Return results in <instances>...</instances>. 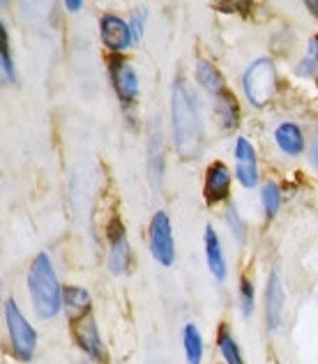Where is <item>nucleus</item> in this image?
Instances as JSON below:
<instances>
[{
  "label": "nucleus",
  "instance_id": "1",
  "mask_svg": "<svg viewBox=\"0 0 318 364\" xmlns=\"http://www.w3.org/2000/svg\"><path fill=\"white\" fill-rule=\"evenodd\" d=\"M171 127L176 152L182 159H198L203 155V120L198 113L194 90L187 83L176 81L171 90Z\"/></svg>",
  "mask_w": 318,
  "mask_h": 364
},
{
  "label": "nucleus",
  "instance_id": "2",
  "mask_svg": "<svg viewBox=\"0 0 318 364\" xmlns=\"http://www.w3.org/2000/svg\"><path fill=\"white\" fill-rule=\"evenodd\" d=\"M28 289H31L35 311L40 318L49 321L53 316H58V311H60V306H63L65 289H60V282H58V274L51 265V258L44 252L37 254L31 265Z\"/></svg>",
  "mask_w": 318,
  "mask_h": 364
},
{
  "label": "nucleus",
  "instance_id": "3",
  "mask_svg": "<svg viewBox=\"0 0 318 364\" xmlns=\"http://www.w3.org/2000/svg\"><path fill=\"white\" fill-rule=\"evenodd\" d=\"M243 88L254 107H265L277 90V70L270 58H258L243 76Z\"/></svg>",
  "mask_w": 318,
  "mask_h": 364
},
{
  "label": "nucleus",
  "instance_id": "4",
  "mask_svg": "<svg viewBox=\"0 0 318 364\" xmlns=\"http://www.w3.org/2000/svg\"><path fill=\"white\" fill-rule=\"evenodd\" d=\"M5 323L9 332V341H12L14 355L18 360H33L35 348H37V334L33 330V325L26 321V316L18 311V306L14 300L5 302Z\"/></svg>",
  "mask_w": 318,
  "mask_h": 364
},
{
  "label": "nucleus",
  "instance_id": "5",
  "mask_svg": "<svg viewBox=\"0 0 318 364\" xmlns=\"http://www.w3.org/2000/svg\"><path fill=\"white\" fill-rule=\"evenodd\" d=\"M150 252L161 267H171L176 261V247H173L171 219L166 213H155L150 222Z\"/></svg>",
  "mask_w": 318,
  "mask_h": 364
},
{
  "label": "nucleus",
  "instance_id": "6",
  "mask_svg": "<svg viewBox=\"0 0 318 364\" xmlns=\"http://www.w3.org/2000/svg\"><path fill=\"white\" fill-rule=\"evenodd\" d=\"M111 252H109V270L111 274H124L132 263V252L127 245V235H124V228L120 224V219H113L111 222Z\"/></svg>",
  "mask_w": 318,
  "mask_h": 364
},
{
  "label": "nucleus",
  "instance_id": "7",
  "mask_svg": "<svg viewBox=\"0 0 318 364\" xmlns=\"http://www.w3.org/2000/svg\"><path fill=\"white\" fill-rule=\"evenodd\" d=\"M111 79H113V88L118 92V97L129 104L137 100L139 95V76L134 72V67L122 60V58H113L111 60Z\"/></svg>",
  "mask_w": 318,
  "mask_h": 364
},
{
  "label": "nucleus",
  "instance_id": "8",
  "mask_svg": "<svg viewBox=\"0 0 318 364\" xmlns=\"http://www.w3.org/2000/svg\"><path fill=\"white\" fill-rule=\"evenodd\" d=\"M74 337H76V343L88 353L92 360H104L106 358V350H104V343L100 339V330H97V323L95 318L88 314L83 316L81 321L74 323Z\"/></svg>",
  "mask_w": 318,
  "mask_h": 364
},
{
  "label": "nucleus",
  "instance_id": "9",
  "mask_svg": "<svg viewBox=\"0 0 318 364\" xmlns=\"http://www.w3.org/2000/svg\"><path fill=\"white\" fill-rule=\"evenodd\" d=\"M102 42L109 46L111 51H122L134 42L132 26L124 23L120 16L104 14L102 16Z\"/></svg>",
  "mask_w": 318,
  "mask_h": 364
},
{
  "label": "nucleus",
  "instance_id": "10",
  "mask_svg": "<svg viewBox=\"0 0 318 364\" xmlns=\"http://www.w3.org/2000/svg\"><path fill=\"white\" fill-rule=\"evenodd\" d=\"M235 164H238V180L240 185L252 189L258 185V166H256V152H254V146L249 143L245 136L238 139L235 143Z\"/></svg>",
  "mask_w": 318,
  "mask_h": 364
},
{
  "label": "nucleus",
  "instance_id": "11",
  "mask_svg": "<svg viewBox=\"0 0 318 364\" xmlns=\"http://www.w3.org/2000/svg\"><path fill=\"white\" fill-rule=\"evenodd\" d=\"M282 311H284V286L279 274L272 272L267 277V289H265V316H267V328L277 330L282 323Z\"/></svg>",
  "mask_w": 318,
  "mask_h": 364
},
{
  "label": "nucleus",
  "instance_id": "12",
  "mask_svg": "<svg viewBox=\"0 0 318 364\" xmlns=\"http://www.w3.org/2000/svg\"><path fill=\"white\" fill-rule=\"evenodd\" d=\"M228 187H230V173L226 164L215 161L208 168V178H206V198L208 203H219L228 196Z\"/></svg>",
  "mask_w": 318,
  "mask_h": 364
},
{
  "label": "nucleus",
  "instance_id": "13",
  "mask_svg": "<svg viewBox=\"0 0 318 364\" xmlns=\"http://www.w3.org/2000/svg\"><path fill=\"white\" fill-rule=\"evenodd\" d=\"M63 306L72 321H81L90 314V295L81 286H67L63 293Z\"/></svg>",
  "mask_w": 318,
  "mask_h": 364
},
{
  "label": "nucleus",
  "instance_id": "14",
  "mask_svg": "<svg viewBox=\"0 0 318 364\" xmlns=\"http://www.w3.org/2000/svg\"><path fill=\"white\" fill-rule=\"evenodd\" d=\"M275 141L282 152H286V155L291 157H297L304 148V139H302V132L297 124L293 122H284L279 124V127L275 129Z\"/></svg>",
  "mask_w": 318,
  "mask_h": 364
},
{
  "label": "nucleus",
  "instance_id": "15",
  "mask_svg": "<svg viewBox=\"0 0 318 364\" xmlns=\"http://www.w3.org/2000/svg\"><path fill=\"white\" fill-rule=\"evenodd\" d=\"M206 258H208V267L210 272L217 277L219 282L226 279V261H224V254H221V247H219V237L215 233V228L206 226Z\"/></svg>",
  "mask_w": 318,
  "mask_h": 364
},
{
  "label": "nucleus",
  "instance_id": "16",
  "mask_svg": "<svg viewBox=\"0 0 318 364\" xmlns=\"http://www.w3.org/2000/svg\"><path fill=\"white\" fill-rule=\"evenodd\" d=\"M196 79L212 95L224 92V76H221V72L217 70V67L212 63H208V60H198L196 63Z\"/></svg>",
  "mask_w": 318,
  "mask_h": 364
},
{
  "label": "nucleus",
  "instance_id": "17",
  "mask_svg": "<svg viewBox=\"0 0 318 364\" xmlns=\"http://www.w3.org/2000/svg\"><path fill=\"white\" fill-rule=\"evenodd\" d=\"M215 113H217V118H219L221 127H224V129H235L238 127L240 113H238V104H235L233 95H230V92H221L219 95Z\"/></svg>",
  "mask_w": 318,
  "mask_h": 364
},
{
  "label": "nucleus",
  "instance_id": "18",
  "mask_svg": "<svg viewBox=\"0 0 318 364\" xmlns=\"http://www.w3.org/2000/svg\"><path fill=\"white\" fill-rule=\"evenodd\" d=\"M185 355L189 364H201V358H203V339H201V332L196 325H187L185 328Z\"/></svg>",
  "mask_w": 318,
  "mask_h": 364
},
{
  "label": "nucleus",
  "instance_id": "19",
  "mask_svg": "<svg viewBox=\"0 0 318 364\" xmlns=\"http://www.w3.org/2000/svg\"><path fill=\"white\" fill-rule=\"evenodd\" d=\"M161 129H159V120H155V132H150V178L159 180L161 176V161H164V155H161Z\"/></svg>",
  "mask_w": 318,
  "mask_h": 364
},
{
  "label": "nucleus",
  "instance_id": "20",
  "mask_svg": "<svg viewBox=\"0 0 318 364\" xmlns=\"http://www.w3.org/2000/svg\"><path fill=\"white\" fill-rule=\"evenodd\" d=\"M0 40H3V44H0V65H3V76L9 83H14L16 81V72H14L12 53H9V37H7L5 23L0 26Z\"/></svg>",
  "mask_w": 318,
  "mask_h": 364
},
{
  "label": "nucleus",
  "instance_id": "21",
  "mask_svg": "<svg viewBox=\"0 0 318 364\" xmlns=\"http://www.w3.org/2000/svg\"><path fill=\"white\" fill-rule=\"evenodd\" d=\"M219 350H221V355H224L226 364H245L243 355H240L238 343L228 334V330H221V334H219Z\"/></svg>",
  "mask_w": 318,
  "mask_h": 364
},
{
  "label": "nucleus",
  "instance_id": "22",
  "mask_svg": "<svg viewBox=\"0 0 318 364\" xmlns=\"http://www.w3.org/2000/svg\"><path fill=\"white\" fill-rule=\"evenodd\" d=\"M261 198H263V208L267 217H275L279 205H282V191L275 185V182H265L263 185V191H261Z\"/></svg>",
  "mask_w": 318,
  "mask_h": 364
},
{
  "label": "nucleus",
  "instance_id": "23",
  "mask_svg": "<svg viewBox=\"0 0 318 364\" xmlns=\"http://www.w3.org/2000/svg\"><path fill=\"white\" fill-rule=\"evenodd\" d=\"M316 67H318V40H312L309 51H307L304 60L300 63V67H297L295 72L300 76H312L316 72Z\"/></svg>",
  "mask_w": 318,
  "mask_h": 364
},
{
  "label": "nucleus",
  "instance_id": "24",
  "mask_svg": "<svg viewBox=\"0 0 318 364\" xmlns=\"http://www.w3.org/2000/svg\"><path fill=\"white\" fill-rule=\"evenodd\" d=\"M240 300H243V314L252 316V311H254V286L249 279L240 282Z\"/></svg>",
  "mask_w": 318,
  "mask_h": 364
},
{
  "label": "nucleus",
  "instance_id": "25",
  "mask_svg": "<svg viewBox=\"0 0 318 364\" xmlns=\"http://www.w3.org/2000/svg\"><path fill=\"white\" fill-rule=\"evenodd\" d=\"M226 222L230 224V231H233V235L238 237V242H245V224H243V219H240L235 208H228Z\"/></svg>",
  "mask_w": 318,
  "mask_h": 364
},
{
  "label": "nucleus",
  "instance_id": "26",
  "mask_svg": "<svg viewBox=\"0 0 318 364\" xmlns=\"http://www.w3.org/2000/svg\"><path fill=\"white\" fill-rule=\"evenodd\" d=\"M143 23H146V12H139L137 16L132 18V33H134V40H139L143 35Z\"/></svg>",
  "mask_w": 318,
  "mask_h": 364
},
{
  "label": "nucleus",
  "instance_id": "27",
  "mask_svg": "<svg viewBox=\"0 0 318 364\" xmlns=\"http://www.w3.org/2000/svg\"><path fill=\"white\" fill-rule=\"evenodd\" d=\"M309 161H312L314 171L318 173V129H316V136H314V141H312V148H309Z\"/></svg>",
  "mask_w": 318,
  "mask_h": 364
},
{
  "label": "nucleus",
  "instance_id": "28",
  "mask_svg": "<svg viewBox=\"0 0 318 364\" xmlns=\"http://www.w3.org/2000/svg\"><path fill=\"white\" fill-rule=\"evenodd\" d=\"M65 7L70 9V12H79V9H81V0H67Z\"/></svg>",
  "mask_w": 318,
  "mask_h": 364
},
{
  "label": "nucleus",
  "instance_id": "29",
  "mask_svg": "<svg viewBox=\"0 0 318 364\" xmlns=\"http://www.w3.org/2000/svg\"><path fill=\"white\" fill-rule=\"evenodd\" d=\"M307 7H309L312 9V12L318 16V0H309V3H307Z\"/></svg>",
  "mask_w": 318,
  "mask_h": 364
},
{
  "label": "nucleus",
  "instance_id": "30",
  "mask_svg": "<svg viewBox=\"0 0 318 364\" xmlns=\"http://www.w3.org/2000/svg\"><path fill=\"white\" fill-rule=\"evenodd\" d=\"M316 85H318V81H316Z\"/></svg>",
  "mask_w": 318,
  "mask_h": 364
}]
</instances>
